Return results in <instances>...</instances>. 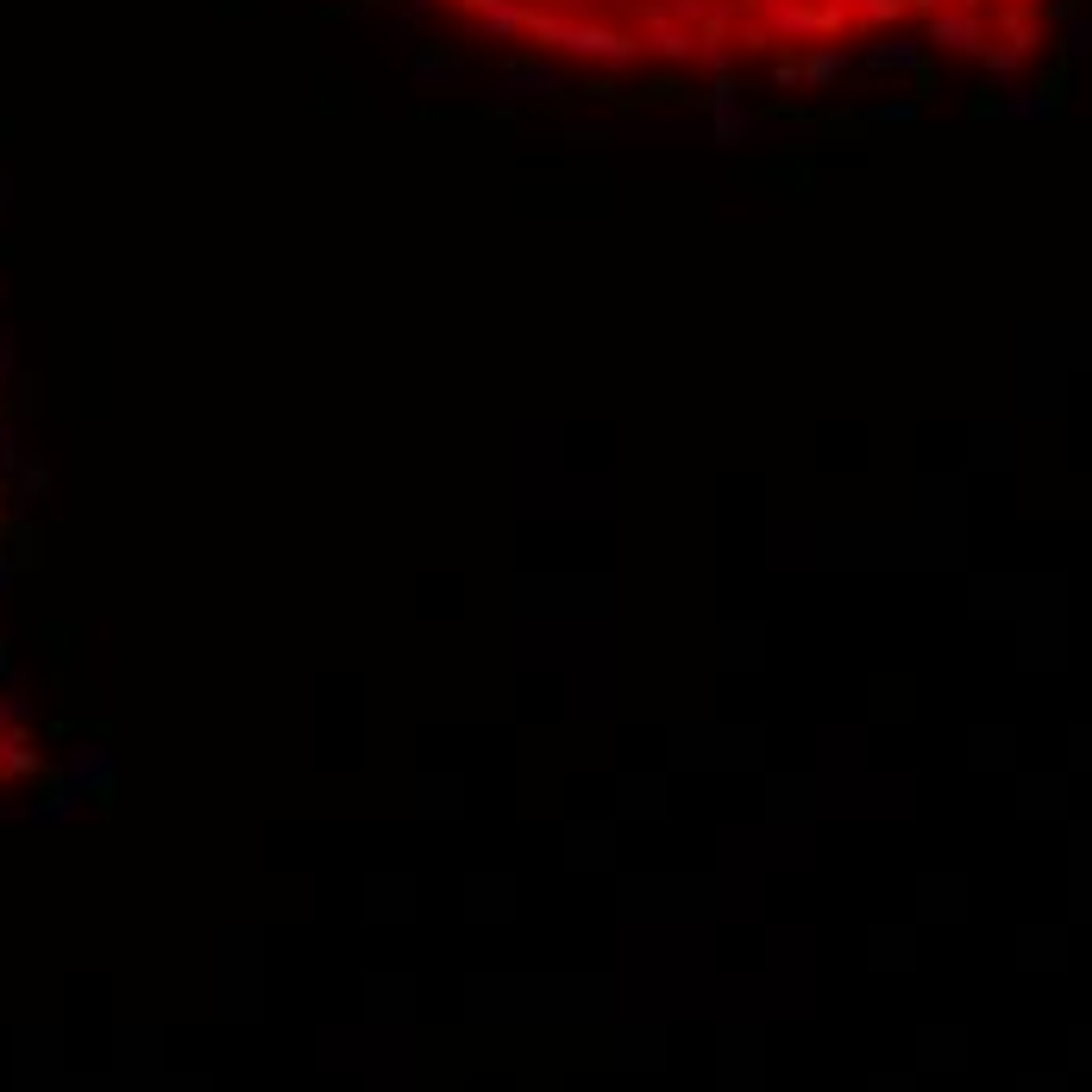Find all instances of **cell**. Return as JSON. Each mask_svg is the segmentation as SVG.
<instances>
[{
  "instance_id": "1",
  "label": "cell",
  "mask_w": 1092,
  "mask_h": 1092,
  "mask_svg": "<svg viewBox=\"0 0 1092 1092\" xmlns=\"http://www.w3.org/2000/svg\"><path fill=\"white\" fill-rule=\"evenodd\" d=\"M496 88H509V95H559V75L553 69H503V82Z\"/></svg>"
},
{
  "instance_id": "3",
  "label": "cell",
  "mask_w": 1092,
  "mask_h": 1092,
  "mask_svg": "<svg viewBox=\"0 0 1092 1092\" xmlns=\"http://www.w3.org/2000/svg\"><path fill=\"white\" fill-rule=\"evenodd\" d=\"M421 82H452L458 75V64H446V57H421V69H415Z\"/></svg>"
},
{
  "instance_id": "2",
  "label": "cell",
  "mask_w": 1092,
  "mask_h": 1092,
  "mask_svg": "<svg viewBox=\"0 0 1092 1092\" xmlns=\"http://www.w3.org/2000/svg\"><path fill=\"white\" fill-rule=\"evenodd\" d=\"M910 57H917L910 45H879V51L867 57V64H873V69H898V64H910Z\"/></svg>"
}]
</instances>
